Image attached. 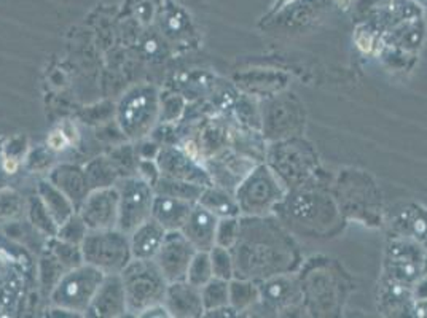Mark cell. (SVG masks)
<instances>
[{"label": "cell", "instance_id": "cell-5", "mask_svg": "<svg viewBox=\"0 0 427 318\" xmlns=\"http://www.w3.org/2000/svg\"><path fill=\"white\" fill-rule=\"evenodd\" d=\"M115 187L120 194L116 228L129 236L135 228L152 218L155 189L139 175L121 177L115 183Z\"/></svg>", "mask_w": 427, "mask_h": 318}, {"label": "cell", "instance_id": "cell-17", "mask_svg": "<svg viewBox=\"0 0 427 318\" xmlns=\"http://www.w3.org/2000/svg\"><path fill=\"white\" fill-rule=\"evenodd\" d=\"M85 175L86 180H88L90 189L115 187V183L120 178L115 165L112 164L109 158H98L91 161L85 168Z\"/></svg>", "mask_w": 427, "mask_h": 318}, {"label": "cell", "instance_id": "cell-12", "mask_svg": "<svg viewBox=\"0 0 427 318\" xmlns=\"http://www.w3.org/2000/svg\"><path fill=\"white\" fill-rule=\"evenodd\" d=\"M193 205L195 204L190 202V200L155 194L152 218L157 220L166 231H181L192 212Z\"/></svg>", "mask_w": 427, "mask_h": 318}, {"label": "cell", "instance_id": "cell-25", "mask_svg": "<svg viewBox=\"0 0 427 318\" xmlns=\"http://www.w3.org/2000/svg\"><path fill=\"white\" fill-rule=\"evenodd\" d=\"M236 236V222L235 220H222L220 223L217 224V237L216 243H220V247H230L233 241H235Z\"/></svg>", "mask_w": 427, "mask_h": 318}, {"label": "cell", "instance_id": "cell-10", "mask_svg": "<svg viewBox=\"0 0 427 318\" xmlns=\"http://www.w3.org/2000/svg\"><path fill=\"white\" fill-rule=\"evenodd\" d=\"M163 304L166 306L171 317H198L205 312L201 288L187 280L169 283Z\"/></svg>", "mask_w": 427, "mask_h": 318}, {"label": "cell", "instance_id": "cell-27", "mask_svg": "<svg viewBox=\"0 0 427 318\" xmlns=\"http://www.w3.org/2000/svg\"><path fill=\"white\" fill-rule=\"evenodd\" d=\"M19 168V163L14 158H5L3 159V169L7 170L8 174H14Z\"/></svg>", "mask_w": 427, "mask_h": 318}, {"label": "cell", "instance_id": "cell-24", "mask_svg": "<svg viewBox=\"0 0 427 318\" xmlns=\"http://www.w3.org/2000/svg\"><path fill=\"white\" fill-rule=\"evenodd\" d=\"M211 264H212V274L217 278H230L231 276V263L228 258L225 247H214L211 250Z\"/></svg>", "mask_w": 427, "mask_h": 318}, {"label": "cell", "instance_id": "cell-15", "mask_svg": "<svg viewBox=\"0 0 427 318\" xmlns=\"http://www.w3.org/2000/svg\"><path fill=\"white\" fill-rule=\"evenodd\" d=\"M38 196H40V200L50 213L53 222L57 224V228L75 213L74 204L51 182H42L38 185Z\"/></svg>", "mask_w": 427, "mask_h": 318}, {"label": "cell", "instance_id": "cell-14", "mask_svg": "<svg viewBox=\"0 0 427 318\" xmlns=\"http://www.w3.org/2000/svg\"><path fill=\"white\" fill-rule=\"evenodd\" d=\"M193 161L188 155L181 153L174 148H161L157 156V164L161 175L166 177L185 180L203 187V170H200L193 164Z\"/></svg>", "mask_w": 427, "mask_h": 318}, {"label": "cell", "instance_id": "cell-21", "mask_svg": "<svg viewBox=\"0 0 427 318\" xmlns=\"http://www.w3.org/2000/svg\"><path fill=\"white\" fill-rule=\"evenodd\" d=\"M203 207H206L207 210H211L214 215L217 217H230V215L235 213V204L233 200L228 198L225 193L217 189H203L201 198L198 200Z\"/></svg>", "mask_w": 427, "mask_h": 318}, {"label": "cell", "instance_id": "cell-11", "mask_svg": "<svg viewBox=\"0 0 427 318\" xmlns=\"http://www.w3.org/2000/svg\"><path fill=\"white\" fill-rule=\"evenodd\" d=\"M50 182L66 194V198L74 204L75 210L80 209V205L90 194V185L86 180L85 169H80L79 165L61 164L50 174Z\"/></svg>", "mask_w": 427, "mask_h": 318}, {"label": "cell", "instance_id": "cell-13", "mask_svg": "<svg viewBox=\"0 0 427 318\" xmlns=\"http://www.w3.org/2000/svg\"><path fill=\"white\" fill-rule=\"evenodd\" d=\"M168 231L155 218H148L129 234L133 258L155 259Z\"/></svg>", "mask_w": 427, "mask_h": 318}, {"label": "cell", "instance_id": "cell-23", "mask_svg": "<svg viewBox=\"0 0 427 318\" xmlns=\"http://www.w3.org/2000/svg\"><path fill=\"white\" fill-rule=\"evenodd\" d=\"M112 164L115 165L116 172L121 177H131V175H138L139 168V158L134 155L131 146H121V148L115 150L114 155H110Z\"/></svg>", "mask_w": 427, "mask_h": 318}, {"label": "cell", "instance_id": "cell-2", "mask_svg": "<svg viewBox=\"0 0 427 318\" xmlns=\"http://www.w3.org/2000/svg\"><path fill=\"white\" fill-rule=\"evenodd\" d=\"M80 247L83 261L105 276L121 274L133 259L129 236L118 228L90 229Z\"/></svg>", "mask_w": 427, "mask_h": 318}, {"label": "cell", "instance_id": "cell-20", "mask_svg": "<svg viewBox=\"0 0 427 318\" xmlns=\"http://www.w3.org/2000/svg\"><path fill=\"white\" fill-rule=\"evenodd\" d=\"M51 253L53 256L62 264V267H64L66 271L74 269L77 266H81V264L85 263L81 247L75 246V243L61 241V239H56V241L51 242Z\"/></svg>", "mask_w": 427, "mask_h": 318}, {"label": "cell", "instance_id": "cell-1", "mask_svg": "<svg viewBox=\"0 0 427 318\" xmlns=\"http://www.w3.org/2000/svg\"><path fill=\"white\" fill-rule=\"evenodd\" d=\"M120 276L129 314L140 317L150 307L163 304L169 282L155 259L133 258Z\"/></svg>", "mask_w": 427, "mask_h": 318}, {"label": "cell", "instance_id": "cell-4", "mask_svg": "<svg viewBox=\"0 0 427 318\" xmlns=\"http://www.w3.org/2000/svg\"><path fill=\"white\" fill-rule=\"evenodd\" d=\"M159 111L158 91L153 86H138L123 97L116 118L129 139L139 140L153 129Z\"/></svg>", "mask_w": 427, "mask_h": 318}, {"label": "cell", "instance_id": "cell-16", "mask_svg": "<svg viewBox=\"0 0 427 318\" xmlns=\"http://www.w3.org/2000/svg\"><path fill=\"white\" fill-rule=\"evenodd\" d=\"M155 194H163V196H171V198L190 200V202H198L201 198L203 188L201 185L185 182V180H179L172 177H166L161 175L158 178V182L155 183Z\"/></svg>", "mask_w": 427, "mask_h": 318}, {"label": "cell", "instance_id": "cell-26", "mask_svg": "<svg viewBox=\"0 0 427 318\" xmlns=\"http://www.w3.org/2000/svg\"><path fill=\"white\" fill-rule=\"evenodd\" d=\"M67 145H70V142L61 127L57 131L51 132L50 137H48V146H50L51 150H64Z\"/></svg>", "mask_w": 427, "mask_h": 318}, {"label": "cell", "instance_id": "cell-19", "mask_svg": "<svg viewBox=\"0 0 427 318\" xmlns=\"http://www.w3.org/2000/svg\"><path fill=\"white\" fill-rule=\"evenodd\" d=\"M214 277L209 252H196L188 267L185 280L198 288H203Z\"/></svg>", "mask_w": 427, "mask_h": 318}, {"label": "cell", "instance_id": "cell-7", "mask_svg": "<svg viewBox=\"0 0 427 318\" xmlns=\"http://www.w3.org/2000/svg\"><path fill=\"white\" fill-rule=\"evenodd\" d=\"M120 194L116 187L91 189L81 202L79 215L88 229H112L118 224Z\"/></svg>", "mask_w": 427, "mask_h": 318}, {"label": "cell", "instance_id": "cell-8", "mask_svg": "<svg viewBox=\"0 0 427 318\" xmlns=\"http://www.w3.org/2000/svg\"><path fill=\"white\" fill-rule=\"evenodd\" d=\"M126 312H128V306H126V295L121 276L120 274H109V276L104 277L85 315L115 318L126 315Z\"/></svg>", "mask_w": 427, "mask_h": 318}, {"label": "cell", "instance_id": "cell-9", "mask_svg": "<svg viewBox=\"0 0 427 318\" xmlns=\"http://www.w3.org/2000/svg\"><path fill=\"white\" fill-rule=\"evenodd\" d=\"M217 218V215L203 207L200 202L193 205L192 212L181 231L190 241L192 246L196 248V252H211L216 247Z\"/></svg>", "mask_w": 427, "mask_h": 318}, {"label": "cell", "instance_id": "cell-6", "mask_svg": "<svg viewBox=\"0 0 427 318\" xmlns=\"http://www.w3.org/2000/svg\"><path fill=\"white\" fill-rule=\"evenodd\" d=\"M195 254L196 248L183 236L182 231H168L161 248L155 256V261L161 269L166 280L172 283L185 280L188 267Z\"/></svg>", "mask_w": 427, "mask_h": 318}, {"label": "cell", "instance_id": "cell-18", "mask_svg": "<svg viewBox=\"0 0 427 318\" xmlns=\"http://www.w3.org/2000/svg\"><path fill=\"white\" fill-rule=\"evenodd\" d=\"M201 300L205 310H214L228 304V283L223 278H211L201 288Z\"/></svg>", "mask_w": 427, "mask_h": 318}, {"label": "cell", "instance_id": "cell-3", "mask_svg": "<svg viewBox=\"0 0 427 318\" xmlns=\"http://www.w3.org/2000/svg\"><path fill=\"white\" fill-rule=\"evenodd\" d=\"M104 277L105 274L103 271L86 263L69 269L53 287L50 295L51 304L56 309L72 314H85Z\"/></svg>", "mask_w": 427, "mask_h": 318}, {"label": "cell", "instance_id": "cell-22", "mask_svg": "<svg viewBox=\"0 0 427 318\" xmlns=\"http://www.w3.org/2000/svg\"><path fill=\"white\" fill-rule=\"evenodd\" d=\"M88 231L90 229L85 224L83 220H81L80 215L74 213L66 223H62L61 226L57 228L56 237L61 239V241L75 243V246H81V242H83V239Z\"/></svg>", "mask_w": 427, "mask_h": 318}]
</instances>
